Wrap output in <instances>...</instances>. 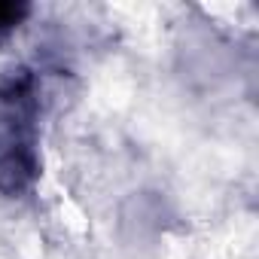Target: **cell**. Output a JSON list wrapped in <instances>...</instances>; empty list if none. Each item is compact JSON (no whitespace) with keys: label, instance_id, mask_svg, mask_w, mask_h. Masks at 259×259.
I'll return each mask as SVG.
<instances>
[{"label":"cell","instance_id":"6da1fadb","mask_svg":"<svg viewBox=\"0 0 259 259\" xmlns=\"http://www.w3.org/2000/svg\"><path fill=\"white\" fill-rule=\"evenodd\" d=\"M37 177L34 122L31 113L7 110L0 113V189L16 195Z\"/></svg>","mask_w":259,"mask_h":259},{"label":"cell","instance_id":"7a4b0ae2","mask_svg":"<svg viewBox=\"0 0 259 259\" xmlns=\"http://www.w3.org/2000/svg\"><path fill=\"white\" fill-rule=\"evenodd\" d=\"M31 7L28 4H13V0H0V43H4L25 19H28Z\"/></svg>","mask_w":259,"mask_h":259}]
</instances>
